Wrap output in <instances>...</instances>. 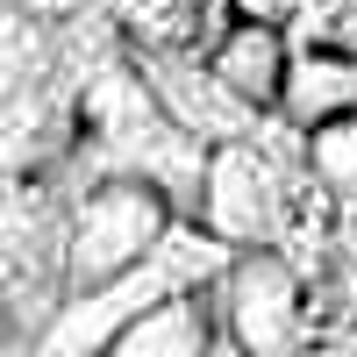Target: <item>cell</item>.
Wrapping results in <instances>:
<instances>
[{
    "mask_svg": "<svg viewBox=\"0 0 357 357\" xmlns=\"http://www.w3.org/2000/svg\"><path fill=\"white\" fill-rule=\"evenodd\" d=\"M229 243H215L200 222H178V236L151 257L136 264V272H122L114 286H93V293H72L65 307H57V321L29 343L36 357H107L114 343H122L136 321H151L158 307L186 301V293H215V279L229 272Z\"/></svg>",
    "mask_w": 357,
    "mask_h": 357,
    "instance_id": "6da1fadb",
    "label": "cell"
},
{
    "mask_svg": "<svg viewBox=\"0 0 357 357\" xmlns=\"http://www.w3.org/2000/svg\"><path fill=\"white\" fill-rule=\"evenodd\" d=\"M293 178H307V136L293 143H215L200 186V229L229 250H279V236L293 222Z\"/></svg>",
    "mask_w": 357,
    "mask_h": 357,
    "instance_id": "7a4b0ae2",
    "label": "cell"
},
{
    "mask_svg": "<svg viewBox=\"0 0 357 357\" xmlns=\"http://www.w3.org/2000/svg\"><path fill=\"white\" fill-rule=\"evenodd\" d=\"M178 207L143 186V178H100V186L79 193V215H72V293H93L114 286L122 272L151 264L172 236H178Z\"/></svg>",
    "mask_w": 357,
    "mask_h": 357,
    "instance_id": "3957f363",
    "label": "cell"
},
{
    "mask_svg": "<svg viewBox=\"0 0 357 357\" xmlns=\"http://www.w3.org/2000/svg\"><path fill=\"white\" fill-rule=\"evenodd\" d=\"M207 301H215V321L250 357H301L307 350V279L279 250H236Z\"/></svg>",
    "mask_w": 357,
    "mask_h": 357,
    "instance_id": "277c9868",
    "label": "cell"
},
{
    "mask_svg": "<svg viewBox=\"0 0 357 357\" xmlns=\"http://www.w3.org/2000/svg\"><path fill=\"white\" fill-rule=\"evenodd\" d=\"M143 79L165 100V114L178 129H193L200 143H243V136H257V122H272V114L236 100L215 79V65H200L193 50H143Z\"/></svg>",
    "mask_w": 357,
    "mask_h": 357,
    "instance_id": "5b68a950",
    "label": "cell"
},
{
    "mask_svg": "<svg viewBox=\"0 0 357 357\" xmlns=\"http://www.w3.org/2000/svg\"><path fill=\"white\" fill-rule=\"evenodd\" d=\"M207 65H215V79H222L243 107L279 114V100H286V72H293V50H286V36H279L272 22H257V15L229 22L222 36L207 43Z\"/></svg>",
    "mask_w": 357,
    "mask_h": 357,
    "instance_id": "8992f818",
    "label": "cell"
},
{
    "mask_svg": "<svg viewBox=\"0 0 357 357\" xmlns=\"http://www.w3.org/2000/svg\"><path fill=\"white\" fill-rule=\"evenodd\" d=\"M357 114V50L343 43H321V50H293V72H286V100H279V122L286 129H329Z\"/></svg>",
    "mask_w": 357,
    "mask_h": 357,
    "instance_id": "52a82bcc",
    "label": "cell"
},
{
    "mask_svg": "<svg viewBox=\"0 0 357 357\" xmlns=\"http://www.w3.org/2000/svg\"><path fill=\"white\" fill-rule=\"evenodd\" d=\"M207 350H215V301L186 293V301L158 307L151 321H136L107 357H207Z\"/></svg>",
    "mask_w": 357,
    "mask_h": 357,
    "instance_id": "ba28073f",
    "label": "cell"
},
{
    "mask_svg": "<svg viewBox=\"0 0 357 357\" xmlns=\"http://www.w3.org/2000/svg\"><path fill=\"white\" fill-rule=\"evenodd\" d=\"M307 186H321L336 207L357 215V114H343V122L307 136Z\"/></svg>",
    "mask_w": 357,
    "mask_h": 357,
    "instance_id": "9c48e42d",
    "label": "cell"
},
{
    "mask_svg": "<svg viewBox=\"0 0 357 357\" xmlns=\"http://www.w3.org/2000/svg\"><path fill=\"white\" fill-rule=\"evenodd\" d=\"M207 357H250V350H243V343H236V336L222 329V321H215V350H207Z\"/></svg>",
    "mask_w": 357,
    "mask_h": 357,
    "instance_id": "30bf717a",
    "label": "cell"
},
{
    "mask_svg": "<svg viewBox=\"0 0 357 357\" xmlns=\"http://www.w3.org/2000/svg\"><path fill=\"white\" fill-rule=\"evenodd\" d=\"M350 250H357V215H350Z\"/></svg>",
    "mask_w": 357,
    "mask_h": 357,
    "instance_id": "8fae6325",
    "label": "cell"
}]
</instances>
